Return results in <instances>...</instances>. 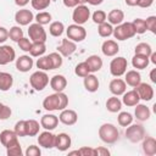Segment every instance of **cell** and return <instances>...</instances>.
<instances>
[{"mask_svg":"<svg viewBox=\"0 0 156 156\" xmlns=\"http://www.w3.org/2000/svg\"><path fill=\"white\" fill-rule=\"evenodd\" d=\"M68 105V96L63 91L54 93L51 95H48L43 100V107L46 111H61L66 108Z\"/></svg>","mask_w":156,"mask_h":156,"instance_id":"1","label":"cell"},{"mask_svg":"<svg viewBox=\"0 0 156 156\" xmlns=\"http://www.w3.org/2000/svg\"><path fill=\"white\" fill-rule=\"evenodd\" d=\"M99 136L106 144H115L119 139V132L112 123H104L99 128Z\"/></svg>","mask_w":156,"mask_h":156,"instance_id":"2","label":"cell"},{"mask_svg":"<svg viewBox=\"0 0 156 156\" xmlns=\"http://www.w3.org/2000/svg\"><path fill=\"white\" fill-rule=\"evenodd\" d=\"M112 35L117 40H127L135 35L134 28L132 26V22H122L121 24H117L113 28Z\"/></svg>","mask_w":156,"mask_h":156,"instance_id":"3","label":"cell"},{"mask_svg":"<svg viewBox=\"0 0 156 156\" xmlns=\"http://www.w3.org/2000/svg\"><path fill=\"white\" fill-rule=\"evenodd\" d=\"M49 76L45 73V71H37L30 74L29 77V84L35 91H41L46 88L49 84Z\"/></svg>","mask_w":156,"mask_h":156,"instance_id":"4","label":"cell"},{"mask_svg":"<svg viewBox=\"0 0 156 156\" xmlns=\"http://www.w3.org/2000/svg\"><path fill=\"white\" fill-rule=\"evenodd\" d=\"M124 135H126V138L130 143H139L145 136V128L141 124H138V123L133 124V123H130L129 126H127Z\"/></svg>","mask_w":156,"mask_h":156,"instance_id":"5","label":"cell"},{"mask_svg":"<svg viewBox=\"0 0 156 156\" xmlns=\"http://www.w3.org/2000/svg\"><path fill=\"white\" fill-rule=\"evenodd\" d=\"M28 35L32 43H45L46 41V32L44 29V26L39 23H30L28 28Z\"/></svg>","mask_w":156,"mask_h":156,"instance_id":"6","label":"cell"},{"mask_svg":"<svg viewBox=\"0 0 156 156\" xmlns=\"http://www.w3.org/2000/svg\"><path fill=\"white\" fill-rule=\"evenodd\" d=\"M66 34H67V38L74 43H80L83 41L85 38H87V30L83 26L80 24H69L66 29Z\"/></svg>","mask_w":156,"mask_h":156,"instance_id":"7","label":"cell"},{"mask_svg":"<svg viewBox=\"0 0 156 156\" xmlns=\"http://www.w3.org/2000/svg\"><path fill=\"white\" fill-rule=\"evenodd\" d=\"M127 67H128L127 58H124L123 56H118L110 62V73L113 77H121L126 73Z\"/></svg>","mask_w":156,"mask_h":156,"instance_id":"8","label":"cell"},{"mask_svg":"<svg viewBox=\"0 0 156 156\" xmlns=\"http://www.w3.org/2000/svg\"><path fill=\"white\" fill-rule=\"evenodd\" d=\"M90 18V10L85 5H77L72 13V20L76 24L83 26Z\"/></svg>","mask_w":156,"mask_h":156,"instance_id":"9","label":"cell"},{"mask_svg":"<svg viewBox=\"0 0 156 156\" xmlns=\"http://www.w3.org/2000/svg\"><path fill=\"white\" fill-rule=\"evenodd\" d=\"M16 60V51L10 45H1L0 44V65H7Z\"/></svg>","mask_w":156,"mask_h":156,"instance_id":"10","label":"cell"},{"mask_svg":"<svg viewBox=\"0 0 156 156\" xmlns=\"http://www.w3.org/2000/svg\"><path fill=\"white\" fill-rule=\"evenodd\" d=\"M33 20H34V15L30 10L21 9L15 13V21L17 22L18 26H28L32 23Z\"/></svg>","mask_w":156,"mask_h":156,"instance_id":"11","label":"cell"},{"mask_svg":"<svg viewBox=\"0 0 156 156\" xmlns=\"http://www.w3.org/2000/svg\"><path fill=\"white\" fill-rule=\"evenodd\" d=\"M78 121V115L74 110L69 108H63L61 110V113L58 116V122L63 123L65 126H73Z\"/></svg>","mask_w":156,"mask_h":156,"instance_id":"12","label":"cell"},{"mask_svg":"<svg viewBox=\"0 0 156 156\" xmlns=\"http://www.w3.org/2000/svg\"><path fill=\"white\" fill-rule=\"evenodd\" d=\"M77 50V44L72 40H69L68 38L66 39H62L61 41V45L57 46V51L61 56H65V57H68L71 55H73Z\"/></svg>","mask_w":156,"mask_h":156,"instance_id":"13","label":"cell"},{"mask_svg":"<svg viewBox=\"0 0 156 156\" xmlns=\"http://www.w3.org/2000/svg\"><path fill=\"white\" fill-rule=\"evenodd\" d=\"M55 134L51 133V130H45L39 134L38 136V144L39 146L44 149H52L55 147Z\"/></svg>","mask_w":156,"mask_h":156,"instance_id":"14","label":"cell"},{"mask_svg":"<svg viewBox=\"0 0 156 156\" xmlns=\"http://www.w3.org/2000/svg\"><path fill=\"white\" fill-rule=\"evenodd\" d=\"M134 89H135L136 93L139 94L140 100H144V101H150V100H152V98H154V88H152L150 84H147V83H141V82H140Z\"/></svg>","mask_w":156,"mask_h":156,"instance_id":"15","label":"cell"},{"mask_svg":"<svg viewBox=\"0 0 156 156\" xmlns=\"http://www.w3.org/2000/svg\"><path fill=\"white\" fill-rule=\"evenodd\" d=\"M33 65H34L33 58L29 55H22V56L16 58V68L20 72H23V73L29 72L32 69Z\"/></svg>","mask_w":156,"mask_h":156,"instance_id":"16","label":"cell"},{"mask_svg":"<svg viewBox=\"0 0 156 156\" xmlns=\"http://www.w3.org/2000/svg\"><path fill=\"white\" fill-rule=\"evenodd\" d=\"M101 51L105 56H108V57H112V56H116L119 51V45L117 44L116 40H112V39H107L102 43L101 45Z\"/></svg>","mask_w":156,"mask_h":156,"instance_id":"17","label":"cell"},{"mask_svg":"<svg viewBox=\"0 0 156 156\" xmlns=\"http://www.w3.org/2000/svg\"><path fill=\"white\" fill-rule=\"evenodd\" d=\"M58 124V116L52 113L43 115L40 118V127H43L45 130H52Z\"/></svg>","mask_w":156,"mask_h":156,"instance_id":"18","label":"cell"},{"mask_svg":"<svg viewBox=\"0 0 156 156\" xmlns=\"http://www.w3.org/2000/svg\"><path fill=\"white\" fill-rule=\"evenodd\" d=\"M0 143L2 146L5 147H9L16 143H20L18 141V136L17 134L13 132V130H10V129H5L0 133Z\"/></svg>","mask_w":156,"mask_h":156,"instance_id":"19","label":"cell"},{"mask_svg":"<svg viewBox=\"0 0 156 156\" xmlns=\"http://www.w3.org/2000/svg\"><path fill=\"white\" fill-rule=\"evenodd\" d=\"M72 140L67 133H60L55 136V147L58 151H66L71 147Z\"/></svg>","mask_w":156,"mask_h":156,"instance_id":"20","label":"cell"},{"mask_svg":"<svg viewBox=\"0 0 156 156\" xmlns=\"http://www.w3.org/2000/svg\"><path fill=\"white\" fill-rule=\"evenodd\" d=\"M49 83H50L51 89H52L54 91H56V93L63 91V90L66 89V87H67V79H66V77L62 76V74H55V76H52V77L50 78Z\"/></svg>","mask_w":156,"mask_h":156,"instance_id":"21","label":"cell"},{"mask_svg":"<svg viewBox=\"0 0 156 156\" xmlns=\"http://www.w3.org/2000/svg\"><path fill=\"white\" fill-rule=\"evenodd\" d=\"M108 89L111 91V94L116 95V96H119V95H123V93L127 90V84L123 79L121 78H115L110 82L108 84Z\"/></svg>","mask_w":156,"mask_h":156,"instance_id":"22","label":"cell"},{"mask_svg":"<svg viewBox=\"0 0 156 156\" xmlns=\"http://www.w3.org/2000/svg\"><path fill=\"white\" fill-rule=\"evenodd\" d=\"M143 152L146 156H154L156 155V140L152 136H144L143 139Z\"/></svg>","mask_w":156,"mask_h":156,"instance_id":"23","label":"cell"},{"mask_svg":"<svg viewBox=\"0 0 156 156\" xmlns=\"http://www.w3.org/2000/svg\"><path fill=\"white\" fill-rule=\"evenodd\" d=\"M140 101V98H139V94L136 93L135 89L133 90H129V91H124L123 93V98H122V104H124L126 106H135L136 104H139Z\"/></svg>","mask_w":156,"mask_h":156,"instance_id":"24","label":"cell"},{"mask_svg":"<svg viewBox=\"0 0 156 156\" xmlns=\"http://www.w3.org/2000/svg\"><path fill=\"white\" fill-rule=\"evenodd\" d=\"M134 116L138 121L140 122H144V121H147L151 116V111L150 108L144 105V104H136L135 105V110H134Z\"/></svg>","mask_w":156,"mask_h":156,"instance_id":"25","label":"cell"},{"mask_svg":"<svg viewBox=\"0 0 156 156\" xmlns=\"http://www.w3.org/2000/svg\"><path fill=\"white\" fill-rule=\"evenodd\" d=\"M83 84H84V88L85 90H88L89 93H95L98 89H99V79L96 76H94L93 73H89L88 76L84 77V80H83Z\"/></svg>","mask_w":156,"mask_h":156,"instance_id":"26","label":"cell"},{"mask_svg":"<svg viewBox=\"0 0 156 156\" xmlns=\"http://www.w3.org/2000/svg\"><path fill=\"white\" fill-rule=\"evenodd\" d=\"M106 20L108 21L110 24L112 26H117V24H121L124 20V12L122 10H118V9H113L111 10L108 13H107V17Z\"/></svg>","mask_w":156,"mask_h":156,"instance_id":"27","label":"cell"},{"mask_svg":"<svg viewBox=\"0 0 156 156\" xmlns=\"http://www.w3.org/2000/svg\"><path fill=\"white\" fill-rule=\"evenodd\" d=\"M126 78L124 82L126 84H128L129 87L135 88L140 82H141V76L136 69H130V71H126Z\"/></svg>","mask_w":156,"mask_h":156,"instance_id":"28","label":"cell"},{"mask_svg":"<svg viewBox=\"0 0 156 156\" xmlns=\"http://www.w3.org/2000/svg\"><path fill=\"white\" fill-rule=\"evenodd\" d=\"M85 62L89 66L90 73L99 72L102 68V58L100 56H98V55H90V56H88V58L85 60Z\"/></svg>","mask_w":156,"mask_h":156,"instance_id":"29","label":"cell"},{"mask_svg":"<svg viewBox=\"0 0 156 156\" xmlns=\"http://www.w3.org/2000/svg\"><path fill=\"white\" fill-rule=\"evenodd\" d=\"M13 85V77L7 72H0V91H7Z\"/></svg>","mask_w":156,"mask_h":156,"instance_id":"30","label":"cell"},{"mask_svg":"<svg viewBox=\"0 0 156 156\" xmlns=\"http://www.w3.org/2000/svg\"><path fill=\"white\" fill-rule=\"evenodd\" d=\"M121 108H122V101L116 95H113V96L107 99V101H106V110L108 112L116 113V112H119Z\"/></svg>","mask_w":156,"mask_h":156,"instance_id":"31","label":"cell"},{"mask_svg":"<svg viewBox=\"0 0 156 156\" xmlns=\"http://www.w3.org/2000/svg\"><path fill=\"white\" fill-rule=\"evenodd\" d=\"M150 61L147 56H143V55H134L132 58V66L136 69H144L149 66Z\"/></svg>","mask_w":156,"mask_h":156,"instance_id":"32","label":"cell"},{"mask_svg":"<svg viewBox=\"0 0 156 156\" xmlns=\"http://www.w3.org/2000/svg\"><path fill=\"white\" fill-rule=\"evenodd\" d=\"M40 123L35 119H27L26 121V132L27 136H35L39 134Z\"/></svg>","mask_w":156,"mask_h":156,"instance_id":"33","label":"cell"},{"mask_svg":"<svg viewBox=\"0 0 156 156\" xmlns=\"http://www.w3.org/2000/svg\"><path fill=\"white\" fill-rule=\"evenodd\" d=\"M46 51V45L45 43H32L30 50H29V55L32 57H40L45 54Z\"/></svg>","mask_w":156,"mask_h":156,"instance_id":"34","label":"cell"},{"mask_svg":"<svg viewBox=\"0 0 156 156\" xmlns=\"http://www.w3.org/2000/svg\"><path fill=\"white\" fill-rule=\"evenodd\" d=\"M65 32V26L62 22L60 21H55V22H51L50 26H49V33L52 35V37H61Z\"/></svg>","mask_w":156,"mask_h":156,"instance_id":"35","label":"cell"},{"mask_svg":"<svg viewBox=\"0 0 156 156\" xmlns=\"http://www.w3.org/2000/svg\"><path fill=\"white\" fill-rule=\"evenodd\" d=\"M35 66L40 71H50V69H52V63H51V60H50L49 55L48 56H40L37 60Z\"/></svg>","mask_w":156,"mask_h":156,"instance_id":"36","label":"cell"},{"mask_svg":"<svg viewBox=\"0 0 156 156\" xmlns=\"http://www.w3.org/2000/svg\"><path fill=\"white\" fill-rule=\"evenodd\" d=\"M133 116H132V113H129V112H127V111H122V112H119L118 113V116H117V122H118V124L121 126V127H127V126H129L130 123H133Z\"/></svg>","mask_w":156,"mask_h":156,"instance_id":"37","label":"cell"},{"mask_svg":"<svg viewBox=\"0 0 156 156\" xmlns=\"http://www.w3.org/2000/svg\"><path fill=\"white\" fill-rule=\"evenodd\" d=\"M98 33L101 38H108L110 35H112L113 32V27L112 24H110L108 22H104L101 24H98Z\"/></svg>","mask_w":156,"mask_h":156,"instance_id":"38","label":"cell"},{"mask_svg":"<svg viewBox=\"0 0 156 156\" xmlns=\"http://www.w3.org/2000/svg\"><path fill=\"white\" fill-rule=\"evenodd\" d=\"M135 55H143V56H150V54L152 52V48L150 44L147 43H139L136 44L135 49H134Z\"/></svg>","mask_w":156,"mask_h":156,"instance_id":"39","label":"cell"},{"mask_svg":"<svg viewBox=\"0 0 156 156\" xmlns=\"http://www.w3.org/2000/svg\"><path fill=\"white\" fill-rule=\"evenodd\" d=\"M35 22L41 24V26H45V24H49L51 23V13L50 12H46V11H40L35 15Z\"/></svg>","mask_w":156,"mask_h":156,"instance_id":"40","label":"cell"},{"mask_svg":"<svg viewBox=\"0 0 156 156\" xmlns=\"http://www.w3.org/2000/svg\"><path fill=\"white\" fill-rule=\"evenodd\" d=\"M9 38L12 40V41H18L20 39H22L23 38V30L21 29V27L20 26H13V27H11L10 28V30H9Z\"/></svg>","mask_w":156,"mask_h":156,"instance_id":"41","label":"cell"},{"mask_svg":"<svg viewBox=\"0 0 156 156\" xmlns=\"http://www.w3.org/2000/svg\"><path fill=\"white\" fill-rule=\"evenodd\" d=\"M74 73H76V76L82 77V78H84L85 76H88V74L90 73V69H89L88 63H87L85 61L79 62V63L76 66V68H74Z\"/></svg>","mask_w":156,"mask_h":156,"instance_id":"42","label":"cell"},{"mask_svg":"<svg viewBox=\"0 0 156 156\" xmlns=\"http://www.w3.org/2000/svg\"><path fill=\"white\" fill-rule=\"evenodd\" d=\"M132 26L134 28L135 34H144L146 32V26H145V20L143 18H135L132 22Z\"/></svg>","mask_w":156,"mask_h":156,"instance_id":"43","label":"cell"},{"mask_svg":"<svg viewBox=\"0 0 156 156\" xmlns=\"http://www.w3.org/2000/svg\"><path fill=\"white\" fill-rule=\"evenodd\" d=\"M6 154L7 156H22L24 152L22 150V146L20 143H16L9 147H6Z\"/></svg>","mask_w":156,"mask_h":156,"instance_id":"44","label":"cell"},{"mask_svg":"<svg viewBox=\"0 0 156 156\" xmlns=\"http://www.w3.org/2000/svg\"><path fill=\"white\" fill-rule=\"evenodd\" d=\"M106 17H107V15H106L105 11H102V10H96V11L93 13L91 20H93V22H94L95 24H101V23L106 22Z\"/></svg>","mask_w":156,"mask_h":156,"instance_id":"45","label":"cell"},{"mask_svg":"<svg viewBox=\"0 0 156 156\" xmlns=\"http://www.w3.org/2000/svg\"><path fill=\"white\" fill-rule=\"evenodd\" d=\"M49 57H50L51 63H52V69H57L62 66L63 60H62V56L58 52H51V54H49Z\"/></svg>","mask_w":156,"mask_h":156,"instance_id":"46","label":"cell"},{"mask_svg":"<svg viewBox=\"0 0 156 156\" xmlns=\"http://www.w3.org/2000/svg\"><path fill=\"white\" fill-rule=\"evenodd\" d=\"M13 132L17 134V136H27V132H26V121H18L15 124Z\"/></svg>","mask_w":156,"mask_h":156,"instance_id":"47","label":"cell"},{"mask_svg":"<svg viewBox=\"0 0 156 156\" xmlns=\"http://www.w3.org/2000/svg\"><path fill=\"white\" fill-rule=\"evenodd\" d=\"M51 0H30V4H32V7L34 10H45L49 7Z\"/></svg>","mask_w":156,"mask_h":156,"instance_id":"48","label":"cell"},{"mask_svg":"<svg viewBox=\"0 0 156 156\" xmlns=\"http://www.w3.org/2000/svg\"><path fill=\"white\" fill-rule=\"evenodd\" d=\"M146 30H150L152 34H156V16H149L145 20Z\"/></svg>","mask_w":156,"mask_h":156,"instance_id":"49","label":"cell"},{"mask_svg":"<svg viewBox=\"0 0 156 156\" xmlns=\"http://www.w3.org/2000/svg\"><path fill=\"white\" fill-rule=\"evenodd\" d=\"M17 44H18V46H20L21 50H23V51H26V52H29L30 46H32V41H30L29 38H24V37H23L22 39H20V40L17 41Z\"/></svg>","mask_w":156,"mask_h":156,"instance_id":"50","label":"cell"},{"mask_svg":"<svg viewBox=\"0 0 156 156\" xmlns=\"http://www.w3.org/2000/svg\"><path fill=\"white\" fill-rule=\"evenodd\" d=\"M78 151H79V156H96L95 147H90V146H82Z\"/></svg>","mask_w":156,"mask_h":156,"instance_id":"51","label":"cell"},{"mask_svg":"<svg viewBox=\"0 0 156 156\" xmlns=\"http://www.w3.org/2000/svg\"><path fill=\"white\" fill-rule=\"evenodd\" d=\"M12 115L11 107H9L7 105H2V107L0 108V121H5L7 118H10Z\"/></svg>","mask_w":156,"mask_h":156,"instance_id":"52","label":"cell"},{"mask_svg":"<svg viewBox=\"0 0 156 156\" xmlns=\"http://www.w3.org/2000/svg\"><path fill=\"white\" fill-rule=\"evenodd\" d=\"M24 155L26 156H40L41 155V150L35 145H30L24 151Z\"/></svg>","mask_w":156,"mask_h":156,"instance_id":"53","label":"cell"},{"mask_svg":"<svg viewBox=\"0 0 156 156\" xmlns=\"http://www.w3.org/2000/svg\"><path fill=\"white\" fill-rule=\"evenodd\" d=\"M9 38V30L5 27H0V44H4Z\"/></svg>","mask_w":156,"mask_h":156,"instance_id":"54","label":"cell"},{"mask_svg":"<svg viewBox=\"0 0 156 156\" xmlns=\"http://www.w3.org/2000/svg\"><path fill=\"white\" fill-rule=\"evenodd\" d=\"M95 151H96V156H108L110 155V150L104 146L95 147Z\"/></svg>","mask_w":156,"mask_h":156,"instance_id":"55","label":"cell"},{"mask_svg":"<svg viewBox=\"0 0 156 156\" xmlns=\"http://www.w3.org/2000/svg\"><path fill=\"white\" fill-rule=\"evenodd\" d=\"M62 2L66 7H76L79 5V0H62Z\"/></svg>","mask_w":156,"mask_h":156,"instance_id":"56","label":"cell"},{"mask_svg":"<svg viewBox=\"0 0 156 156\" xmlns=\"http://www.w3.org/2000/svg\"><path fill=\"white\" fill-rule=\"evenodd\" d=\"M152 4H154V0H140L139 4H138V6H139V7H143V9H147V7H150Z\"/></svg>","mask_w":156,"mask_h":156,"instance_id":"57","label":"cell"},{"mask_svg":"<svg viewBox=\"0 0 156 156\" xmlns=\"http://www.w3.org/2000/svg\"><path fill=\"white\" fill-rule=\"evenodd\" d=\"M29 1H30V0H15V4H16L17 6H21V7H22V6H26Z\"/></svg>","mask_w":156,"mask_h":156,"instance_id":"58","label":"cell"},{"mask_svg":"<svg viewBox=\"0 0 156 156\" xmlns=\"http://www.w3.org/2000/svg\"><path fill=\"white\" fill-rule=\"evenodd\" d=\"M124 1H126V4L128 6H138V4H139L140 0H124Z\"/></svg>","mask_w":156,"mask_h":156,"instance_id":"59","label":"cell"},{"mask_svg":"<svg viewBox=\"0 0 156 156\" xmlns=\"http://www.w3.org/2000/svg\"><path fill=\"white\" fill-rule=\"evenodd\" d=\"M155 74H156V68H152L150 72V79L152 83H156V76Z\"/></svg>","mask_w":156,"mask_h":156,"instance_id":"60","label":"cell"},{"mask_svg":"<svg viewBox=\"0 0 156 156\" xmlns=\"http://www.w3.org/2000/svg\"><path fill=\"white\" fill-rule=\"evenodd\" d=\"M102 1H104V0H87V2L90 4V5H93V6L100 5V4H102Z\"/></svg>","mask_w":156,"mask_h":156,"instance_id":"61","label":"cell"},{"mask_svg":"<svg viewBox=\"0 0 156 156\" xmlns=\"http://www.w3.org/2000/svg\"><path fill=\"white\" fill-rule=\"evenodd\" d=\"M68 155H78L79 156V151L78 150H74V151H69Z\"/></svg>","mask_w":156,"mask_h":156,"instance_id":"62","label":"cell"},{"mask_svg":"<svg viewBox=\"0 0 156 156\" xmlns=\"http://www.w3.org/2000/svg\"><path fill=\"white\" fill-rule=\"evenodd\" d=\"M87 2V0H79V5H84Z\"/></svg>","mask_w":156,"mask_h":156,"instance_id":"63","label":"cell"},{"mask_svg":"<svg viewBox=\"0 0 156 156\" xmlns=\"http://www.w3.org/2000/svg\"><path fill=\"white\" fill-rule=\"evenodd\" d=\"M2 105H4V104H2V102H0V108L2 107Z\"/></svg>","mask_w":156,"mask_h":156,"instance_id":"64","label":"cell"}]
</instances>
